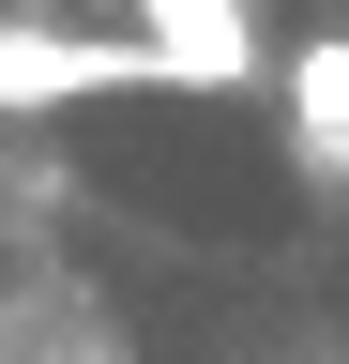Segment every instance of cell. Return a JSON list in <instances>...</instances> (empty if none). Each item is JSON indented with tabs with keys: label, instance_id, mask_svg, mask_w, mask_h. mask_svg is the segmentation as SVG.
I'll use <instances>...</instances> for the list:
<instances>
[{
	"label": "cell",
	"instance_id": "cell-2",
	"mask_svg": "<svg viewBox=\"0 0 349 364\" xmlns=\"http://www.w3.org/2000/svg\"><path fill=\"white\" fill-rule=\"evenodd\" d=\"M274 107H289V152H304V182H319V198H349V31L289 46V61H274Z\"/></svg>",
	"mask_w": 349,
	"mask_h": 364
},
{
	"label": "cell",
	"instance_id": "cell-1",
	"mask_svg": "<svg viewBox=\"0 0 349 364\" xmlns=\"http://www.w3.org/2000/svg\"><path fill=\"white\" fill-rule=\"evenodd\" d=\"M76 91H183V76L137 31H61V16L31 31V16H0V122L16 107H76Z\"/></svg>",
	"mask_w": 349,
	"mask_h": 364
}]
</instances>
